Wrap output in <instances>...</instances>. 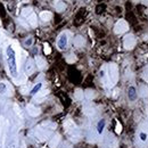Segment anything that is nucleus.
Returning a JSON list of instances; mask_svg holds the SVG:
<instances>
[{
    "label": "nucleus",
    "instance_id": "nucleus-1",
    "mask_svg": "<svg viewBox=\"0 0 148 148\" xmlns=\"http://www.w3.org/2000/svg\"><path fill=\"white\" fill-rule=\"evenodd\" d=\"M7 61H8V67L10 74L13 76H16L17 75V66H16V61H15V52L12 47L7 48Z\"/></svg>",
    "mask_w": 148,
    "mask_h": 148
},
{
    "label": "nucleus",
    "instance_id": "nucleus-2",
    "mask_svg": "<svg viewBox=\"0 0 148 148\" xmlns=\"http://www.w3.org/2000/svg\"><path fill=\"white\" fill-rule=\"evenodd\" d=\"M66 46H67V37H66V34H62L58 40V48L63 50L66 48Z\"/></svg>",
    "mask_w": 148,
    "mask_h": 148
},
{
    "label": "nucleus",
    "instance_id": "nucleus-3",
    "mask_svg": "<svg viewBox=\"0 0 148 148\" xmlns=\"http://www.w3.org/2000/svg\"><path fill=\"white\" fill-rule=\"evenodd\" d=\"M128 97L130 100H136L137 98V90L135 87H129L128 89Z\"/></svg>",
    "mask_w": 148,
    "mask_h": 148
},
{
    "label": "nucleus",
    "instance_id": "nucleus-4",
    "mask_svg": "<svg viewBox=\"0 0 148 148\" xmlns=\"http://www.w3.org/2000/svg\"><path fill=\"white\" fill-rule=\"evenodd\" d=\"M105 120H100L99 122H98V125H97V131H98V133H101L103 131H104V128H105Z\"/></svg>",
    "mask_w": 148,
    "mask_h": 148
},
{
    "label": "nucleus",
    "instance_id": "nucleus-5",
    "mask_svg": "<svg viewBox=\"0 0 148 148\" xmlns=\"http://www.w3.org/2000/svg\"><path fill=\"white\" fill-rule=\"evenodd\" d=\"M41 86H42L41 83H38V84H37V86H35V87L33 88L32 90H31V95H35V93H37V92H38V91H39V90H40V88H41Z\"/></svg>",
    "mask_w": 148,
    "mask_h": 148
},
{
    "label": "nucleus",
    "instance_id": "nucleus-6",
    "mask_svg": "<svg viewBox=\"0 0 148 148\" xmlns=\"http://www.w3.org/2000/svg\"><path fill=\"white\" fill-rule=\"evenodd\" d=\"M139 138H140V140H141V141H147L148 136H147V133H145V132H140V133H139Z\"/></svg>",
    "mask_w": 148,
    "mask_h": 148
}]
</instances>
